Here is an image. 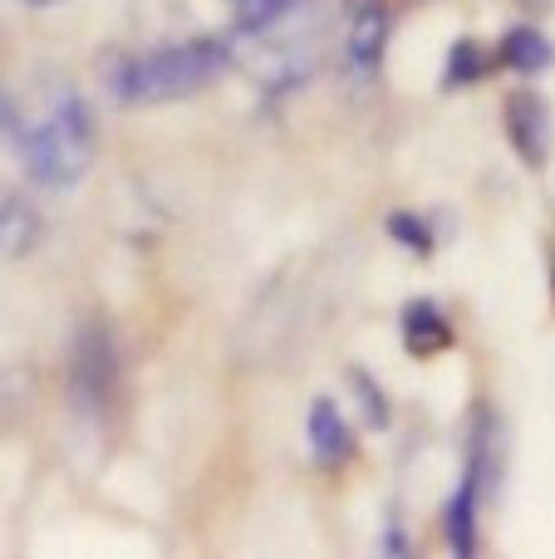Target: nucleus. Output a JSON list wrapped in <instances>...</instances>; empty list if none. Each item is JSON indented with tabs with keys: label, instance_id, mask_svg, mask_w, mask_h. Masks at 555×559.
<instances>
[{
	"label": "nucleus",
	"instance_id": "1",
	"mask_svg": "<svg viewBox=\"0 0 555 559\" xmlns=\"http://www.w3.org/2000/svg\"><path fill=\"white\" fill-rule=\"evenodd\" d=\"M226 64H232V49H226L222 39H212V35L177 39V45H157V49H147V55H133V59H123V64H114L108 94L123 108L173 104V98L212 88L216 79L226 74Z\"/></svg>",
	"mask_w": 555,
	"mask_h": 559
},
{
	"label": "nucleus",
	"instance_id": "2",
	"mask_svg": "<svg viewBox=\"0 0 555 559\" xmlns=\"http://www.w3.org/2000/svg\"><path fill=\"white\" fill-rule=\"evenodd\" d=\"M94 114L79 94H64L55 104V114L39 118L29 128H15L20 143V163H25L29 182L39 187H79L84 173L94 167Z\"/></svg>",
	"mask_w": 555,
	"mask_h": 559
},
{
	"label": "nucleus",
	"instance_id": "3",
	"mask_svg": "<svg viewBox=\"0 0 555 559\" xmlns=\"http://www.w3.org/2000/svg\"><path fill=\"white\" fill-rule=\"evenodd\" d=\"M118 338L104 314H84L69 338V397L84 417H104L118 397Z\"/></svg>",
	"mask_w": 555,
	"mask_h": 559
},
{
	"label": "nucleus",
	"instance_id": "4",
	"mask_svg": "<svg viewBox=\"0 0 555 559\" xmlns=\"http://www.w3.org/2000/svg\"><path fill=\"white\" fill-rule=\"evenodd\" d=\"M501 128H507V143L531 173L551 163V147H555V118L551 104L536 94V88H511L501 98Z\"/></svg>",
	"mask_w": 555,
	"mask_h": 559
},
{
	"label": "nucleus",
	"instance_id": "5",
	"mask_svg": "<svg viewBox=\"0 0 555 559\" xmlns=\"http://www.w3.org/2000/svg\"><path fill=\"white\" fill-rule=\"evenodd\" d=\"M399 334H403V354L409 358H438V354H448V348H458V324H452L448 309L428 295L403 305Z\"/></svg>",
	"mask_w": 555,
	"mask_h": 559
},
{
	"label": "nucleus",
	"instance_id": "6",
	"mask_svg": "<svg viewBox=\"0 0 555 559\" xmlns=\"http://www.w3.org/2000/svg\"><path fill=\"white\" fill-rule=\"evenodd\" d=\"M462 472L472 476L482 501H492L501 486V423H497V407L477 403L472 407V423H468V466Z\"/></svg>",
	"mask_w": 555,
	"mask_h": 559
},
{
	"label": "nucleus",
	"instance_id": "7",
	"mask_svg": "<svg viewBox=\"0 0 555 559\" xmlns=\"http://www.w3.org/2000/svg\"><path fill=\"white\" fill-rule=\"evenodd\" d=\"M393 35V15L383 0H359L350 5V35H344V55H350L354 74H374L383 64V49Z\"/></svg>",
	"mask_w": 555,
	"mask_h": 559
},
{
	"label": "nucleus",
	"instance_id": "8",
	"mask_svg": "<svg viewBox=\"0 0 555 559\" xmlns=\"http://www.w3.org/2000/svg\"><path fill=\"white\" fill-rule=\"evenodd\" d=\"M305 427H310V452H315V462H320L324 472H344V466L359 456L354 427L344 423V413H340V403H334V397H315Z\"/></svg>",
	"mask_w": 555,
	"mask_h": 559
},
{
	"label": "nucleus",
	"instance_id": "9",
	"mask_svg": "<svg viewBox=\"0 0 555 559\" xmlns=\"http://www.w3.org/2000/svg\"><path fill=\"white\" fill-rule=\"evenodd\" d=\"M492 55H497V69H511V74H527V79L546 74L555 64V45L541 25H511Z\"/></svg>",
	"mask_w": 555,
	"mask_h": 559
},
{
	"label": "nucleus",
	"instance_id": "10",
	"mask_svg": "<svg viewBox=\"0 0 555 559\" xmlns=\"http://www.w3.org/2000/svg\"><path fill=\"white\" fill-rule=\"evenodd\" d=\"M39 236H45V222H39L35 202H25V192L0 187V255L5 261H25L39 246Z\"/></svg>",
	"mask_w": 555,
	"mask_h": 559
},
{
	"label": "nucleus",
	"instance_id": "11",
	"mask_svg": "<svg viewBox=\"0 0 555 559\" xmlns=\"http://www.w3.org/2000/svg\"><path fill=\"white\" fill-rule=\"evenodd\" d=\"M477 506H482L477 486H472V476L462 472L458 491H452V501H448V515H442V531H448V550H452V555H462V559H472V555L482 550Z\"/></svg>",
	"mask_w": 555,
	"mask_h": 559
},
{
	"label": "nucleus",
	"instance_id": "12",
	"mask_svg": "<svg viewBox=\"0 0 555 559\" xmlns=\"http://www.w3.org/2000/svg\"><path fill=\"white\" fill-rule=\"evenodd\" d=\"M497 69V55H492L487 45H482L477 35H458L448 45V64H442V88H472V84H482V79Z\"/></svg>",
	"mask_w": 555,
	"mask_h": 559
},
{
	"label": "nucleus",
	"instance_id": "13",
	"mask_svg": "<svg viewBox=\"0 0 555 559\" xmlns=\"http://www.w3.org/2000/svg\"><path fill=\"white\" fill-rule=\"evenodd\" d=\"M350 393H354V403H359L364 427H374V432H389V427H393V407H389V393L379 388V378H374L369 368H359V364L350 368Z\"/></svg>",
	"mask_w": 555,
	"mask_h": 559
},
{
	"label": "nucleus",
	"instance_id": "14",
	"mask_svg": "<svg viewBox=\"0 0 555 559\" xmlns=\"http://www.w3.org/2000/svg\"><path fill=\"white\" fill-rule=\"evenodd\" d=\"M383 226H389V241H399L403 251H413L418 261H428V255L438 251V236H433V222H428V216H418V212H393Z\"/></svg>",
	"mask_w": 555,
	"mask_h": 559
},
{
	"label": "nucleus",
	"instance_id": "15",
	"mask_svg": "<svg viewBox=\"0 0 555 559\" xmlns=\"http://www.w3.org/2000/svg\"><path fill=\"white\" fill-rule=\"evenodd\" d=\"M295 5H300V0H232L236 25H241V29H265V25H275V20L291 15Z\"/></svg>",
	"mask_w": 555,
	"mask_h": 559
},
{
	"label": "nucleus",
	"instance_id": "16",
	"mask_svg": "<svg viewBox=\"0 0 555 559\" xmlns=\"http://www.w3.org/2000/svg\"><path fill=\"white\" fill-rule=\"evenodd\" d=\"M383 555H409V535H403V525L393 521L389 535H383Z\"/></svg>",
	"mask_w": 555,
	"mask_h": 559
},
{
	"label": "nucleus",
	"instance_id": "17",
	"mask_svg": "<svg viewBox=\"0 0 555 559\" xmlns=\"http://www.w3.org/2000/svg\"><path fill=\"white\" fill-rule=\"evenodd\" d=\"M15 128H20V118H15V104H10V98L0 94V138H15Z\"/></svg>",
	"mask_w": 555,
	"mask_h": 559
},
{
	"label": "nucleus",
	"instance_id": "18",
	"mask_svg": "<svg viewBox=\"0 0 555 559\" xmlns=\"http://www.w3.org/2000/svg\"><path fill=\"white\" fill-rule=\"evenodd\" d=\"M25 5H35V10H45V5H59V0H25Z\"/></svg>",
	"mask_w": 555,
	"mask_h": 559
},
{
	"label": "nucleus",
	"instance_id": "19",
	"mask_svg": "<svg viewBox=\"0 0 555 559\" xmlns=\"http://www.w3.org/2000/svg\"><path fill=\"white\" fill-rule=\"evenodd\" d=\"M551 289H555V246H551Z\"/></svg>",
	"mask_w": 555,
	"mask_h": 559
}]
</instances>
